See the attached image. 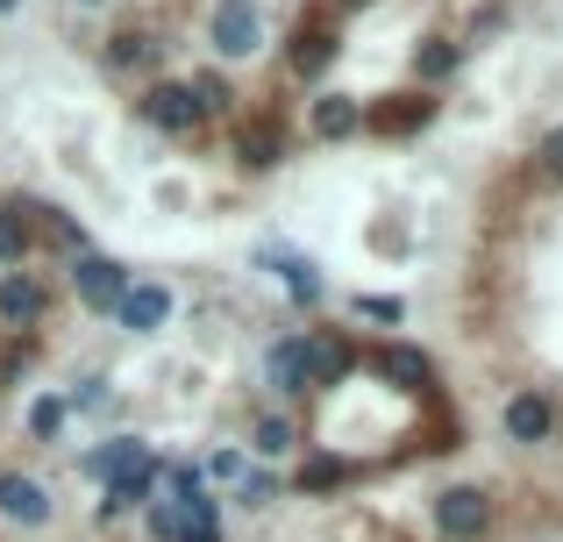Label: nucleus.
<instances>
[{
    "mask_svg": "<svg viewBox=\"0 0 563 542\" xmlns=\"http://www.w3.org/2000/svg\"><path fill=\"white\" fill-rule=\"evenodd\" d=\"M151 529L157 542H221V507L207 493H192V478H179V493L151 515Z\"/></svg>",
    "mask_w": 563,
    "mask_h": 542,
    "instance_id": "obj_1",
    "label": "nucleus"
},
{
    "mask_svg": "<svg viewBox=\"0 0 563 542\" xmlns=\"http://www.w3.org/2000/svg\"><path fill=\"white\" fill-rule=\"evenodd\" d=\"M435 529L450 535V542H478L485 529H493V500H485L478 486H450L435 500Z\"/></svg>",
    "mask_w": 563,
    "mask_h": 542,
    "instance_id": "obj_2",
    "label": "nucleus"
},
{
    "mask_svg": "<svg viewBox=\"0 0 563 542\" xmlns=\"http://www.w3.org/2000/svg\"><path fill=\"white\" fill-rule=\"evenodd\" d=\"M71 286H79V300L93 307V314H114V307H122V292H129V272L114 265V257H79Z\"/></svg>",
    "mask_w": 563,
    "mask_h": 542,
    "instance_id": "obj_3",
    "label": "nucleus"
},
{
    "mask_svg": "<svg viewBox=\"0 0 563 542\" xmlns=\"http://www.w3.org/2000/svg\"><path fill=\"white\" fill-rule=\"evenodd\" d=\"M0 515H8L14 529H43V521H51V493L22 472H0Z\"/></svg>",
    "mask_w": 563,
    "mask_h": 542,
    "instance_id": "obj_4",
    "label": "nucleus"
},
{
    "mask_svg": "<svg viewBox=\"0 0 563 542\" xmlns=\"http://www.w3.org/2000/svg\"><path fill=\"white\" fill-rule=\"evenodd\" d=\"M214 51L221 57H250L257 51V8H250V0H221L214 8Z\"/></svg>",
    "mask_w": 563,
    "mask_h": 542,
    "instance_id": "obj_5",
    "label": "nucleus"
},
{
    "mask_svg": "<svg viewBox=\"0 0 563 542\" xmlns=\"http://www.w3.org/2000/svg\"><path fill=\"white\" fill-rule=\"evenodd\" d=\"M143 114H151L165 136H186V129L200 122V100H192V86H151V93H143Z\"/></svg>",
    "mask_w": 563,
    "mask_h": 542,
    "instance_id": "obj_6",
    "label": "nucleus"
},
{
    "mask_svg": "<svg viewBox=\"0 0 563 542\" xmlns=\"http://www.w3.org/2000/svg\"><path fill=\"white\" fill-rule=\"evenodd\" d=\"M114 314H122V329H136V335L165 329V321H172V286H129Z\"/></svg>",
    "mask_w": 563,
    "mask_h": 542,
    "instance_id": "obj_7",
    "label": "nucleus"
},
{
    "mask_svg": "<svg viewBox=\"0 0 563 542\" xmlns=\"http://www.w3.org/2000/svg\"><path fill=\"white\" fill-rule=\"evenodd\" d=\"M550 429H556V407L542 400V392H514L507 400V435L514 443H550Z\"/></svg>",
    "mask_w": 563,
    "mask_h": 542,
    "instance_id": "obj_8",
    "label": "nucleus"
},
{
    "mask_svg": "<svg viewBox=\"0 0 563 542\" xmlns=\"http://www.w3.org/2000/svg\"><path fill=\"white\" fill-rule=\"evenodd\" d=\"M350 364H357V357H350L343 335H314V343H307V392H314V386H343Z\"/></svg>",
    "mask_w": 563,
    "mask_h": 542,
    "instance_id": "obj_9",
    "label": "nucleus"
},
{
    "mask_svg": "<svg viewBox=\"0 0 563 542\" xmlns=\"http://www.w3.org/2000/svg\"><path fill=\"white\" fill-rule=\"evenodd\" d=\"M157 486V464L143 457V464H129L122 478H108V493H100V521H114V515H129V507L143 500V493Z\"/></svg>",
    "mask_w": 563,
    "mask_h": 542,
    "instance_id": "obj_10",
    "label": "nucleus"
},
{
    "mask_svg": "<svg viewBox=\"0 0 563 542\" xmlns=\"http://www.w3.org/2000/svg\"><path fill=\"white\" fill-rule=\"evenodd\" d=\"M378 378H393V386H407V392H428V386H435L428 357H421V350H407V343H385L378 350Z\"/></svg>",
    "mask_w": 563,
    "mask_h": 542,
    "instance_id": "obj_11",
    "label": "nucleus"
},
{
    "mask_svg": "<svg viewBox=\"0 0 563 542\" xmlns=\"http://www.w3.org/2000/svg\"><path fill=\"white\" fill-rule=\"evenodd\" d=\"M264 378H272L278 392H307V335H286V343H272V357H264Z\"/></svg>",
    "mask_w": 563,
    "mask_h": 542,
    "instance_id": "obj_12",
    "label": "nucleus"
},
{
    "mask_svg": "<svg viewBox=\"0 0 563 542\" xmlns=\"http://www.w3.org/2000/svg\"><path fill=\"white\" fill-rule=\"evenodd\" d=\"M51 307V292L36 286V278H0V321H14V329H29V321Z\"/></svg>",
    "mask_w": 563,
    "mask_h": 542,
    "instance_id": "obj_13",
    "label": "nucleus"
},
{
    "mask_svg": "<svg viewBox=\"0 0 563 542\" xmlns=\"http://www.w3.org/2000/svg\"><path fill=\"white\" fill-rule=\"evenodd\" d=\"M278 272H286V286H292V300H321V278H314V265L307 257H292V251H264Z\"/></svg>",
    "mask_w": 563,
    "mask_h": 542,
    "instance_id": "obj_14",
    "label": "nucleus"
},
{
    "mask_svg": "<svg viewBox=\"0 0 563 542\" xmlns=\"http://www.w3.org/2000/svg\"><path fill=\"white\" fill-rule=\"evenodd\" d=\"M151 57H157V36H143V29H129V36H114V43H108V65H122V71L151 65Z\"/></svg>",
    "mask_w": 563,
    "mask_h": 542,
    "instance_id": "obj_15",
    "label": "nucleus"
},
{
    "mask_svg": "<svg viewBox=\"0 0 563 542\" xmlns=\"http://www.w3.org/2000/svg\"><path fill=\"white\" fill-rule=\"evenodd\" d=\"M314 129H321V136H350V129H357V100L329 93V100L314 108Z\"/></svg>",
    "mask_w": 563,
    "mask_h": 542,
    "instance_id": "obj_16",
    "label": "nucleus"
},
{
    "mask_svg": "<svg viewBox=\"0 0 563 542\" xmlns=\"http://www.w3.org/2000/svg\"><path fill=\"white\" fill-rule=\"evenodd\" d=\"M329 51H335V43H329V36H321V29H307V36H300V43H292V71H300V79H314V71H321V65H329Z\"/></svg>",
    "mask_w": 563,
    "mask_h": 542,
    "instance_id": "obj_17",
    "label": "nucleus"
},
{
    "mask_svg": "<svg viewBox=\"0 0 563 542\" xmlns=\"http://www.w3.org/2000/svg\"><path fill=\"white\" fill-rule=\"evenodd\" d=\"M278 157H286V136H278V129H250L243 136V165H278Z\"/></svg>",
    "mask_w": 563,
    "mask_h": 542,
    "instance_id": "obj_18",
    "label": "nucleus"
},
{
    "mask_svg": "<svg viewBox=\"0 0 563 542\" xmlns=\"http://www.w3.org/2000/svg\"><path fill=\"white\" fill-rule=\"evenodd\" d=\"M129 464H143V450H136V443H129V435H114V443H108V450H93V472H100V478H122V472H129Z\"/></svg>",
    "mask_w": 563,
    "mask_h": 542,
    "instance_id": "obj_19",
    "label": "nucleus"
},
{
    "mask_svg": "<svg viewBox=\"0 0 563 542\" xmlns=\"http://www.w3.org/2000/svg\"><path fill=\"white\" fill-rule=\"evenodd\" d=\"M22 251H29V222H22V208H0V265H14Z\"/></svg>",
    "mask_w": 563,
    "mask_h": 542,
    "instance_id": "obj_20",
    "label": "nucleus"
},
{
    "mask_svg": "<svg viewBox=\"0 0 563 542\" xmlns=\"http://www.w3.org/2000/svg\"><path fill=\"white\" fill-rule=\"evenodd\" d=\"M343 478H350V464H343V457H314V464L300 472V486H307V493H321V486H343Z\"/></svg>",
    "mask_w": 563,
    "mask_h": 542,
    "instance_id": "obj_21",
    "label": "nucleus"
},
{
    "mask_svg": "<svg viewBox=\"0 0 563 542\" xmlns=\"http://www.w3.org/2000/svg\"><path fill=\"white\" fill-rule=\"evenodd\" d=\"M357 314H364V321H407V300H393V292H364Z\"/></svg>",
    "mask_w": 563,
    "mask_h": 542,
    "instance_id": "obj_22",
    "label": "nucleus"
},
{
    "mask_svg": "<svg viewBox=\"0 0 563 542\" xmlns=\"http://www.w3.org/2000/svg\"><path fill=\"white\" fill-rule=\"evenodd\" d=\"M29 429H36L43 443H51V435L65 429V400H36V407H29Z\"/></svg>",
    "mask_w": 563,
    "mask_h": 542,
    "instance_id": "obj_23",
    "label": "nucleus"
},
{
    "mask_svg": "<svg viewBox=\"0 0 563 542\" xmlns=\"http://www.w3.org/2000/svg\"><path fill=\"white\" fill-rule=\"evenodd\" d=\"M428 122V100H407V108H378V129H421Z\"/></svg>",
    "mask_w": 563,
    "mask_h": 542,
    "instance_id": "obj_24",
    "label": "nucleus"
},
{
    "mask_svg": "<svg viewBox=\"0 0 563 542\" xmlns=\"http://www.w3.org/2000/svg\"><path fill=\"white\" fill-rule=\"evenodd\" d=\"M257 450H264V457L292 450V421H257Z\"/></svg>",
    "mask_w": 563,
    "mask_h": 542,
    "instance_id": "obj_25",
    "label": "nucleus"
},
{
    "mask_svg": "<svg viewBox=\"0 0 563 542\" xmlns=\"http://www.w3.org/2000/svg\"><path fill=\"white\" fill-rule=\"evenodd\" d=\"M421 71H428V79L456 71V43H428V51H421Z\"/></svg>",
    "mask_w": 563,
    "mask_h": 542,
    "instance_id": "obj_26",
    "label": "nucleus"
},
{
    "mask_svg": "<svg viewBox=\"0 0 563 542\" xmlns=\"http://www.w3.org/2000/svg\"><path fill=\"white\" fill-rule=\"evenodd\" d=\"M192 100H200V114H221L229 108V86L221 79H192Z\"/></svg>",
    "mask_w": 563,
    "mask_h": 542,
    "instance_id": "obj_27",
    "label": "nucleus"
},
{
    "mask_svg": "<svg viewBox=\"0 0 563 542\" xmlns=\"http://www.w3.org/2000/svg\"><path fill=\"white\" fill-rule=\"evenodd\" d=\"M542 172H556V179H563V129L542 136Z\"/></svg>",
    "mask_w": 563,
    "mask_h": 542,
    "instance_id": "obj_28",
    "label": "nucleus"
},
{
    "mask_svg": "<svg viewBox=\"0 0 563 542\" xmlns=\"http://www.w3.org/2000/svg\"><path fill=\"white\" fill-rule=\"evenodd\" d=\"M0 8H14V0H0Z\"/></svg>",
    "mask_w": 563,
    "mask_h": 542,
    "instance_id": "obj_29",
    "label": "nucleus"
},
{
    "mask_svg": "<svg viewBox=\"0 0 563 542\" xmlns=\"http://www.w3.org/2000/svg\"><path fill=\"white\" fill-rule=\"evenodd\" d=\"M86 8H93V0H86Z\"/></svg>",
    "mask_w": 563,
    "mask_h": 542,
    "instance_id": "obj_30",
    "label": "nucleus"
}]
</instances>
